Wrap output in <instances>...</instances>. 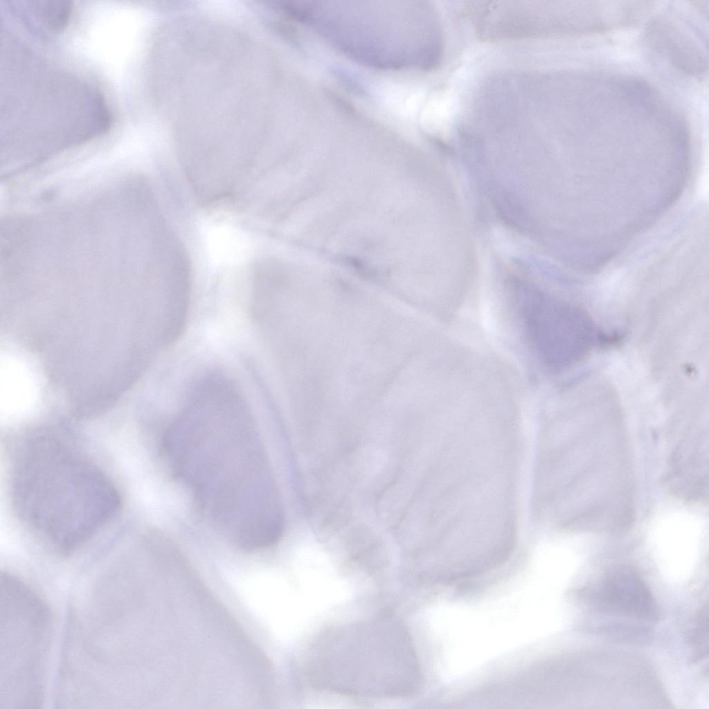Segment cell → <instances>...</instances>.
I'll return each instance as SVG.
<instances>
[{
    "label": "cell",
    "instance_id": "cell-3",
    "mask_svg": "<svg viewBox=\"0 0 709 709\" xmlns=\"http://www.w3.org/2000/svg\"><path fill=\"white\" fill-rule=\"evenodd\" d=\"M582 594L594 609L613 616L641 620L652 618L656 611L647 584L635 570L627 566L611 569L595 586Z\"/></svg>",
    "mask_w": 709,
    "mask_h": 709
},
{
    "label": "cell",
    "instance_id": "cell-2",
    "mask_svg": "<svg viewBox=\"0 0 709 709\" xmlns=\"http://www.w3.org/2000/svg\"><path fill=\"white\" fill-rule=\"evenodd\" d=\"M163 447L175 474L228 535L255 533L280 514L266 456L253 433L181 428L167 434Z\"/></svg>",
    "mask_w": 709,
    "mask_h": 709
},
{
    "label": "cell",
    "instance_id": "cell-1",
    "mask_svg": "<svg viewBox=\"0 0 709 709\" xmlns=\"http://www.w3.org/2000/svg\"><path fill=\"white\" fill-rule=\"evenodd\" d=\"M12 486L17 512L28 527L62 553L87 541L120 505L109 478L53 434H40L25 443Z\"/></svg>",
    "mask_w": 709,
    "mask_h": 709
},
{
    "label": "cell",
    "instance_id": "cell-4",
    "mask_svg": "<svg viewBox=\"0 0 709 709\" xmlns=\"http://www.w3.org/2000/svg\"><path fill=\"white\" fill-rule=\"evenodd\" d=\"M32 7L38 19L53 33L59 32L67 25L72 6L67 1H39Z\"/></svg>",
    "mask_w": 709,
    "mask_h": 709
}]
</instances>
